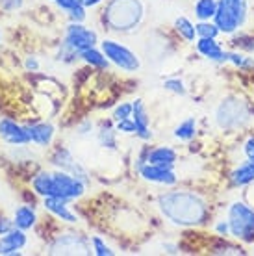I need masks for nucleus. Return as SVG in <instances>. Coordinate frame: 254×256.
Instances as JSON below:
<instances>
[{
	"instance_id": "1",
	"label": "nucleus",
	"mask_w": 254,
	"mask_h": 256,
	"mask_svg": "<svg viewBox=\"0 0 254 256\" xmlns=\"http://www.w3.org/2000/svg\"><path fill=\"white\" fill-rule=\"evenodd\" d=\"M156 208L167 223L178 228H198L208 224L212 204L202 193L193 190H171L158 195Z\"/></svg>"
},
{
	"instance_id": "2",
	"label": "nucleus",
	"mask_w": 254,
	"mask_h": 256,
	"mask_svg": "<svg viewBox=\"0 0 254 256\" xmlns=\"http://www.w3.org/2000/svg\"><path fill=\"white\" fill-rule=\"evenodd\" d=\"M145 19L143 0H106L102 8V24L114 34H130Z\"/></svg>"
},
{
	"instance_id": "3",
	"label": "nucleus",
	"mask_w": 254,
	"mask_h": 256,
	"mask_svg": "<svg viewBox=\"0 0 254 256\" xmlns=\"http://www.w3.org/2000/svg\"><path fill=\"white\" fill-rule=\"evenodd\" d=\"M226 221L230 224V238L243 245L254 244V206L245 198H236L226 208Z\"/></svg>"
},
{
	"instance_id": "4",
	"label": "nucleus",
	"mask_w": 254,
	"mask_h": 256,
	"mask_svg": "<svg viewBox=\"0 0 254 256\" xmlns=\"http://www.w3.org/2000/svg\"><path fill=\"white\" fill-rule=\"evenodd\" d=\"M214 22L221 30V36H236L245 28L248 20V0H219Z\"/></svg>"
},
{
	"instance_id": "5",
	"label": "nucleus",
	"mask_w": 254,
	"mask_h": 256,
	"mask_svg": "<svg viewBox=\"0 0 254 256\" xmlns=\"http://www.w3.org/2000/svg\"><path fill=\"white\" fill-rule=\"evenodd\" d=\"M214 116H216L217 126L221 128V130H238V128H243L248 121L247 102L242 100L240 96L230 95L217 104Z\"/></svg>"
},
{
	"instance_id": "6",
	"label": "nucleus",
	"mask_w": 254,
	"mask_h": 256,
	"mask_svg": "<svg viewBox=\"0 0 254 256\" xmlns=\"http://www.w3.org/2000/svg\"><path fill=\"white\" fill-rule=\"evenodd\" d=\"M100 50L104 52V56L110 60V64L115 65L122 72H138L141 69V60L140 56L128 48L126 45H122L117 39H102Z\"/></svg>"
},
{
	"instance_id": "7",
	"label": "nucleus",
	"mask_w": 254,
	"mask_h": 256,
	"mask_svg": "<svg viewBox=\"0 0 254 256\" xmlns=\"http://www.w3.org/2000/svg\"><path fill=\"white\" fill-rule=\"evenodd\" d=\"M86 188L88 184L80 180L74 174L67 173V171H62L58 169L52 173V195L50 197L62 198L65 202H72V200H78L86 195Z\"/></svg>"
},
{
	"instance_id": "8",
	"label": "nucleus",
	"mask_w": 254,
	"mask_h": 256,
	"mask_svg": "<svg viewBox=\"0 0 254 256\" xmlns=\"http://www.w3.org/2000/svg\"><path fill=\"white\" fill-rule=\"evenodd\" d=\"M50 254H91V238L84 236L80 232H65L52 240L48 245Z\"/></svg>"
},
{
	"instance_id": "9",
	"label": "nucleus",
	"mask_w": 254,
	"mask_h": 256,
	"mask_svg": "<svg viewBox=\"0 0 254 256\" xmlns=\"http://www.w3.org/2000/svg\"><path fill=\"white\" fill-rule=\"evenodd\" d=\"M67 48H70L72 52H80L88 50L91 46H96L100 41H98V34L95 30H91L84 22H69L65 26L64 32V41H62Z\"/></svg>"
},
{
	"instance_id": "10",
	"label": "nucleus",
	"mask_w": 254,
	"mask_h": 256,
	"mask_svg": "<svg viewBox=\"0 0 254 256\" xmlns=\"http://www.w3.org/2000/svg\"><path fill=\"white\" fill-rule=\"evenodd\" d=\"M50 164L52 166H56L58 169H62V171H67V173L78 176V178L84 180L86 184L91 182L89 173L86 171V167H84L78 160H74L72 152H70L67 147H56L54 148V152L50 154Z\"/></svg>"
},
{
	"instance_id": "11",
	"label": "nucleus",
	"mask_w": 254,
	"mask_h": 256,
	"mask_svg": "<svg viewBox=\"0 0 254 256\" xmlns=\"http://www.w3.org/2000/svg\"><path fill=\"white\" fill-rule=\"evenodd\" d=\"M138 174H140L145 182L158 184V186L172 188L178 184V174H176V171H174V167L156 166V164H148V162H146L145 166L138 171Z\"/></svg>"
},
{
	"instance_id": "12",
	"label": "nucleus",
	"mask_w": 254,
	"mask_h": 256,
	"mask_svg": "<svg viewBox=\"0 0 254 256\" xmlns=\"http://www.w3.org/2000/svg\"><path fill=\"white\" fill-rule=\"evenodd\" d=\"M0 140L6 141L8 145L22 147L30 143V136H28L26 124H19L12 119H0Z\"/></svg>"
},
{
	"instance_id": "13",
	"label": "nucleus",
	"mask_w": 254,
	"mask_h": 256,
	"mask_svg": "<svg viewBox=\"0 0 254 256\" xmlns=\"http://www.w3.org/2000/svg\"><path fill=\"white\" fill-rule=\"evenodd\" d=\"M132 119L136 122V138L141 141H150L152 140V130H150V116L146 112V106L141 98L132 100Z\"/></svg>"
},
{
	"instance_id": "14",
	"label": "nucleus",
	"mask_w": 254,
	"mask_h": 256,
	"mask_svg": "<svg viewBox=\"0 0 254 256\" xmlns=\"http://www.w3.org/2000/svg\"><path fill=\"white\" fill-rule=\"evenodd\" d=\"M26 244H28L26 230H20V228L15 226L10 232L0 236V254L2 256L20 254V249H24Z\"/></svg>"
},
{
	"instance_id": "15",
	"label": "nucleus",
	"mask_w": 254,
	"mask_h": 256,
	"mask_svg": "<svg viewBox=\"0 0 254 256\" xmlns=\"http://www.w3.org/2000/svg\"><path fill=\"white\" fill-rule=\"evenodd\" d=\"M195 50L208 62L214 64H224V52L226 48L221 45L219 39H208V38H197V41L193 43Z\"/></svg>"
},
{
	"instance_id": "16",
	"label": "nucleus",
	"mask_w": 254,
	"mask_h": 256,
	"mask_svg": "<svg viewBox=\"0 0 254 256\" xmlns=\"http://www.w3.org/2000/svg\"><path fill=\"white\" fill-rule=\"evenodd\" d=\"M228 180L232 188H247L254 184V160L245 158L243 162L236 164L228 173Z\"/></svg>"
},
{
	"instance_id": "17",
	"label": "nucleus",
	"mask_w": 254,
	"mask_h": 256,
	"mask_svg": "<svg viewBox=\"0 0 254 256\" xmlns=\"http://www.w3.org/2000/svg\"><path fill=\"white\" fill-rule=\"evenodd\" d=\"M28 136H30V143L38 145V147H50L54 136H56V128L52 122L41 121L34 122V124H26Z\"/></svg>"
},
{
	"instance_id": "18",
	"label": "nucleus",
	"mask_w": 254,
	"mask_h": 256,
	"mask_svg": "<svg viewBox=\"0 0 254 256\" xmlns=\"http://www.w3.org/2000/svg\"><path fill=\"white\" fill-rule=\"evenodd\" d=\"M43 208L46 212H50L54 218H58L60 221L69 224H78V216L69 208V202H65L62 198L56 197H43Z\"/></svg>"
},
{
	"instance_id": "19",
	"label": "nucleus",
	"mask_w": 254,
	"mask_h": 256,
	"mask_svg": "<svg viewBox=\"0 0 254 256\" xmlns=\"http://www.w3.org/2000/svg\"><path fill=\"white\" fill-rule=\"evenodd\" d=\"M148 164H156V166H167V167H174L178 162V152L171 145H156V147H150V152H148Z\"/></svg>"
},
{
	"instance_id": "20",
	"label": "nucleus",
	"mask_w": 254,
	"mask_h": 256,
	"mask_svg": "<svg viewBox=\"0 0 254 256\" xmlns=\"http://www.w3.org/2000/svg\"><path fill=\"white\" fill-rule=\"evenodd\" d=\"M198 134V122L195 117H186L184 121H180L172 130L174 140H178L180 143H191L197 138Z\"/></svg>"
},
{
	"instance_id": "21",
	"label": "nucleus",
	"mask_w": 254,
	"mask_h": 256,
	"mask_svg": "<svg viewBox=\"0 0 254 256\" xmlns=\"http://www.w3.org/2000/svg\"><path fill=\"white\" fill-rule=\"evenodd\" d=\"M80 62L91 67V69H96V70H108L110 69V60L104 56V52L100 48H96V46H91L88 50L80 52Z\"/></svg>"
},
{
	"instance_id": "22",
	"label": "nucleus",
	"mask_w": 254,
	"mask_h": 256,
	"mask_svg": "<svg viewBox=\"0 0 254 256\" xmlns=\"http://www.w3.org/2000/svg\"><path fill=\"white\" fill-rule=\"evenodd\" d=\"M38 223V212L34 210V206H19L13 214V224L20 230H30Z\"/></svg>"
},
{
	"instance_id": "23",
	"label": "nucleus",
	"mask_w": 254,
	"mask_h": 256,
	"mask_svg": "<svg viewBox=\"0 0 254 256\" xmlns=\"http://www.w3.org/2000/svg\"><path fill=\"white\" fill-rule=\"evenodd\" d=\"M172 28H174V32L178 34V38L184 39L186 43H195L197 41V28H195V22L184 15H180L174 19L172 22Z\"/></svg>"
},
{
	"instance_id": "24",
	"label": "nucleus",
	"mask_w": 254,
	"mask_h": 256,
	"mask_svg": "<svg viewBox=\"0 0 254 256\" xmlns=\"http://www.w3.org/2000/svg\"><path fill=\"white\" fill-rule=\"evenodd\" d=\"M114 122V121H112ZM112 122H102V126L96 132V141L102 148H108V150H117V128L112 126Z\"/></svg>"
},
{
	"instance_id": "25",
	"label": "nucleus",
	"mask_w": 254,
	"mask_h": 256,
	"mask_svg": "<svg viewBox=\"0 0 254 256\" xmlns=\"http://www.w3.org/2000/svg\"><path fill=\"white\" fill-rule=\"evenodd\" d=\"M224 64L234 65L236 69H242V70L254 69V58L242 50H226L224 52Z\"/></svg>"
},
{
	"instance_id": "26",
	"label": "nucleus",
	"mask_w": 254,
	"mask_h": 256,
	"mask_svg": "<svg viewBox=\"0 0 254 256\" xmlns=\"http://www.w3.org/2000/svg\"><path fill=\"white\" fill-rule=\"evenodd\" d=\"M32 190L39 197H50L52 195V173L39 171L32 178Z\"/></svg>"
},
{
	"instance_id": "27",
	"label": "nucleus",
	"mask_w": 254,
	"mask_h": 256,
	"mask_svg": "<svg viewBox=\"0 0 254 256\" xmlns=\"http://www.w3.org/2000/svg\"><path fill=\"white\" fill-rule=\"evenodd\" d=\"M219 0H195L193 4V13L197 20H212L217 12Z\"/></svg>"
},
{
	"instance_id": "28",
	"label": "nucleus",
	"mask_w": 254,
	"mask_h": 256,
	"mask_svg": "<svg viewBox=\"0 0 254 256\" xmlns=\"http://www.w3.org/2000/svg\"><path fill=\"white\" fill-rule=\"evenodd\" d=\"M162 88L176 96H188V86H186V82L180 76L166 78V80L162 82Z\"/></svg>"
},
{
	"instance_id": "29",
	"label": "nucleus",
	"mask_w": 254,
	"mask_h": 256,
	"mask_svg": "<svg viewBox=\"0 0 254 256\" xmlns=\"http://www.w3.org/2000/svg\"><path fill=\"white\" fill-rule=\"evenodd\" d=\"M195 28H197V38L217 39L221 36V30L217 28V24L214 20H197Z\"/></svg>"
},
{
	"instance_id": "30",
	"label": "nucleus",
	"mask_w": 254,
	"mask_h": 256,
	"mask_svg": "<svg viewBox=\"0 0 254 256\" xmlns=\"http://www.w3.org/2000/svg\"><path fill=\"white\" fill-rule=\"evenodd\" d=\"M91 247H93V254H96V256H114L115 254V250L112 249L100 236L91 238Z\"/></svg>"
},
{
	"instance_id": "31",
	"label": "nucleus",
	"mask_w": 254,
	"mask_h": 256,
	"mask_svg": "<svg viewBox=\"0 0 254 256\" xmlns=\"http://www.w3.org/2000/svg\"><path fill=\"white\" fill-rule=\"evenodd\" d=\"M132 102H121L117 104L112 112V121L117 122V121H122V119H128V117H132Z\"/></svg>"
},
{
	"instance_id": "32",
	"label": "nucleus",
	"mask_w": 254,
	"mask_h": 256,
	"mask_svg": "<svg viewBox=\"0 0 254 256\" xmlns=\"http://www.w3.org/2000/svg\"><path fill=\"white\" fill-rule=\"evenodd\" d=\"M115 128H117V132L122 136H136V122H134L132 117L122 119V121H117L115 122Z\"/></svg>"
},
{
	"instance_id": "33",
	"label": "nucleus",
	"mask_w": 254,
	"mask_h": 256,
	"mask_svg": "<svg viewBox=\"0 0 254 256\" xmlns=\"http://www.w3.org/2000/svg\"><path fill=\"white\" fill-rule=\"evenodd\" d=\"M86 10H88V8L82 6V2H80V4H76V6L70 10V12H67V17H69L70 22H84V20L88 19V13H86Z\"/></svg>"
},
{
	"instance_id": "34",
	"label": "nucleus",
	"mask_w": 254,
	"mask_h": 256,
	"mask_svg": "<svg viewBox=\"0 0 254 256\" xmlns=\"http://www.w3.org/2000/svg\"><path fill=\"white\" fill-rule=\"evenodd\" d=\"M214 232H216L219 238H230V224H228V221H226V218L219 219V221L214 223Z\"/></svg>"
},
{
	"instance_id": "35",
	"label": "nucleus",
	"mask_w": 254,
	"mask_h": 256,
	"mask_svg": "<svg viewBox=\"0 0 254 256\" xmlns=\"http://www.w3.org/2000/svg\"><path fill=\"white\" fill-rule=\"evenodd\" d=\"M148 152H150V145H143V148L140 150L138 158H136V162H134V169H136V173H138L141 167L146 164V160H148Z\"/></svg>"
},
{
	"instance_id": "36",
	"label": "nucleus",
	"mask_w": 254,
	"mask_h": 256,
	"mask_svg": "<svg viewBox=\"0 0 254 256\" xmlns=\"http://www.w3.org/2000/svg\"><path fill=\"white\" fill-rule=\"evenodd\" d=\"M242 150H243V156H245V158L254 160V134L245 138V141H243V145H242Z\"/></svg>"
},
{
	"instance_id": "37",
	"label": "nucleus",
	"mask_w": 254,
	"mask_h": 256,
	"mask_svg": "<svg viewBox=\"0 0 254 256\" xmlns=\"http://www.w3.org/2000/svg\"><path fill=\"white\" fill-rule=\"evenodd\" d=\"M24 6V0H0V8L4 12H15Z\"/></svg>"
},
{
	"instance_id": "38",
	"label": "nucleus",
	"mask_w": 254,
	"mask_h": 256,
	"mask_svg": "<svg viewBox=\"0 0 254 256\" xmlns=\"http://www.w3.org/2000/svg\"><path fill=\"white\" fill-rule=\"evenodd\" d=\"M54 4H56L62 12L67 13V12H70L72 8L76 6V4H80V0H54Z\"/></svg>"
},
{
	"instance_id": "39",
	"label": "nucleus",
	"mask_w": 254,
	"mask_h": 256,
	"mask_svg": "<svg viewBox=\"0 0 254 256\" xmlns=\"http://www.w3.org/2000/svg\"><path fill=\"white\" fill-rule=\"evenodd\" d=\"M76 130H78V132H76L78 136H89V134H93L95 124H93L91 121H84V122H80V124H78Z\"/></svg>"
},
{
	"instance_id": "40",
	"label": "nucleus",
	"mask_w": 254,
	"mask_h": 256,
	"mask_svg": "<svg viewBox=\"0 0 254 256\" xmlns=\"http://www.w3.org/2000/svg\"><path fill=\"white\" fill-rule=\"evenodd\" d=\"M12 228H15V224H13V219H8V218H0V236L2 234H6V232H10Z\"/></svg>"
},
{
	"instance_id": "41",
	"label": "nucleus",
	"mask_w": 254,
	"mask_h": 256,
	"mask_svg": "<svg viewBox=\"0 0 254 256\" xmlns=\"http://www.w3.org/2000/svg\"><path fill=\"white\" fill-rule=\"evenodd\" d=\"M24 67H26L28 70H32V72L39 70V62H38V58H34V56H30V58H26Z\"/></svg>"
},
{
	"instance_id": "42",
	"label": "nucleus",
	"mask_w": 254,
	"mask_h": 256,
	"mask_svg": "<svg viewBox=\"0 0 254 256\" xmlns=\"http://www.w3.org/2000/svg\"><path fill=\"white\" fill-rule=\"evenodd\" d=\"M243 198H245L250 206H254V184L247 186V192H245V197H243Z\"/></svg>"
},
{
	"instance_id": "43",
	"label": "nucleus",
	"mask_w": 254,
	"mask_h": 256,
	"mask_svg": "<svg viewBox=\"0 0 254 256\" xmlns=\"http://www.w3.org/2000/svg\"><path fill=\"white\" fill-rule=\"evenodd\" d=\"M82 2V6L86 8H96V6H100L102 2H106V0H80Z\"/></svg>"
},
{
	"instance_id": "44",
	"label": "nucleus",
	"mask_w": 254,
	"mask_h": 256,
	"mask_svg": "<svg viewBox=\"0 0 254 256\" xmlns=\"http://www.w3.org/2000/svg\"><path fill=\"white\" fill-rule=\"evenodd\" d=\"M52 2H54V0H52Z\"/></svg>"
},
{
	"instance_id": "45",
	"label": "nucleus",
	"mask_w": 254,
	"mask_h": 256,
	"mask_svg": "<svg viewBox=\"0 0 254 256\" xmlns=\"http://www.w3.org/2000/svg\"><path fill=\"white\" fill-rule=\"evenodd\" d=\"M252 52H254V50H252Z\"/></svg>"
}]
</instances>
